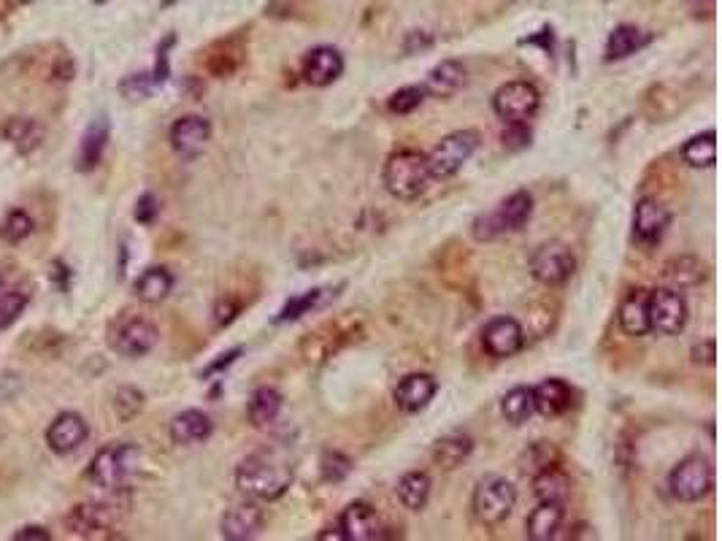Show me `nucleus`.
Listing matches in <instances>:
<instances>
[{
	"mask_svg": "<svg viewBox=\"0 0 722 541\" xmlns=\"http://www.w3.org/2000/svg\"><path fill=\"white\" fill-rule=\"evenodd\" d=\"M293 485V468L274 455H249L238 463L236 487L252 501H276Z\"/></svg>",
	"mask_w": 722,
	"mask_h": 541,
	"instance_id": "obj_1",
	"label": "nucleus"
},
{
	"mask_svg": "<svg viewBox=\"0 0 722 541\" xmlns=\"http://www.w3.org/2000/svg\"><path fill=\"white\" fill-rule=\"evenodd\" d=\"M430 184L428 157L417 149H398L384 163V187L398 201H417Z\"/></svg>",
	"mask_w": 722,
	"mask_h": 541,
	"instance_id": "obj_2",
	"label": "nucleus"
},
{
	"mask_svg": "<svg viewBox=\"0 0 722 541\" xmlns=\"http://www.w3.org/2000/svg\"><path fill=\"white\" fill-rule=\"evenodd\" d=\"M533 217V195L528 190H517L503 203H498V209L479 214L471 225V236L476 241H495L509 233H517L528 225Z\"/></svg>",
	"mask_w": 722,
	"mask_h": 541,
	"instance_id": "obj_3",
	"label": "nucleus"
},
{
	"mask_svg": "<svg viewBox=\"0 0 722 541\" xmlns=\"http://www.w3.org/2000/svg\"><path fill=\"white\" fill-rule=\"evenodd\" d=\"M514 504H517V490L506 477L498 474H487L476 482L474 498H471V509L474 517L487 528H495L509 520Z\"/></svg>",
	"mask_w": 722,
	"mask_h": 541,
	"instance_id": "obj_4",
	"label": "nucleus"
},
{
	"mask_svg": "<svg viewBox=\"0 0 722 541\" xmlns=\"http://www.w3.org/2000/svg\"><path fill=\"white\" fill-rule=\"evenodd\" d=\"M138 460H141V450L136 444H128V441L109 444V447L95 452L87 477H90L92 485L103 487V490H117L136 471Z\"/></svg>",
	"mask_w": 722,
	"mask_h": 541,
	"instance_id": "obj_5",
	"label": "nucleus"
},
{
	"mask_svg": "<svg viewBox=\"0 0 722 541\" xmlns=\"http://www.w3.org/2000/svg\"><path fill=\"white\" fill-rule=\"evenodd\" d=\"M714 487V466L704 455H687L668 474V490L677 501L695 504L712 493Z\"/></svg>",
	"mask_w": 722,
	"mask_h": 541,
	"instance_id": "obj_6",
	"label": "nucleus"
},
{
	"mask_svg": "<svg viewBox=\"0 0 722 541\" xmlns=\"http://www.w3.org/2000/svg\"><path fill=\"white\" fill-rule=\"evenodd\" d=\"M476 147H479V133H476V130H455V133L441 138L439 144L433 147V152L425 155L428 157L430 179H449V176H455L457 171L471 160Z\"/></svg>",
	"mask_w": 722,
	"mask_h": 541,
	"instance_id": "obj_7",
	"label": "nucleus"
},
{
	"mask_svg": "<svg viewBox=\"0 0 722 541\" xmlns=\"http://www.w3.org/2000/svg\"><path fill=\"white\" fill-rule=\"evenodd\" d=\"M574 271L576 257L563 241H547L531 257L533 279L544 287H563L574 276Z\"/></svg>",
	"mask_w": 722,
	"mask_h": 541,
	"instance_id": "obj_8",
	"label": "nucleus"
},
{
	"mask_svg": "<svg viewBox=\"0 0 722 541\" xmlns=\"http://www.w3.org/2000/svg\"><path fill=\"white\" fill-rule=\"evenodd\" d=\"M541 95L531 82H506L493 95V111L503 122H528L539 111Z\"/></svg>",
	"mask_w": 722,
	"mask_h": 541,
	"instance_id": "obj_9",
	"label": "nucleus"
},
{
	"mask_svg": "<svg viewBox=\"0 0 722 541\" xmlns=\"http://www.w3.org/2000/svg\"><path fill=\"white\" fill-rule=\"evenodd\" d=\"M687 325V301L674 287L649 290V328L663 336H677Z\"/></svg>",
	"mask_w": 722,
	"mask_h": 541,
	"instance_id": "obj_10",
	"label": "nucleus"
},
{
	"mask_svg": "<svg viewBox=\"0 0 722 541\" xmlns=\"http://www.w3.org/2000/svg\"><path fill=\"white\" fill-rule=\"evenodd\" d=\"M482 347L490 358H512L525 347V331L514 317H493L482 331Z\"/></svg>",
	"mask_w": 722,
	"mask_h": 541,
	"instance_id": "obj_11",
	"label": "nucleus"
},
{
	"mask_svg": "<svg viewBox=\"0 0 722 541\" xmlns=\"http://www.w3.org/2000/svg\"><path fill=\"white\" fill-rule=\"evenodd\" d=\"M668 222H671V214L663 203L655 198H641L633 209V239L641 247H655L666 236Z\"/></svg>",
	"mask_w": 722,
	"mask_h": 541,
	"instance_id": "obj_12",
	"label": "nucleus"
},
{
	"mask_svg": "<svg viewBox=\"0 0 722 541\" xmlns=\"http://www.w3.org/2000/svg\"><path fill=\"white\" fill-rule=\"evenodd\" d=\"M90 439V428L84 422L82 414L63 412L57 414L52 425L46 428V447L55 455H71Z\"/></svg>",
	"mask_w": 722,
	"mask_h": 541,
	"instance_id": "obj_13",
	"label": "nucleus"
},
{
	"mask_svg": "<svg viewBox=\"0 0 722 541\" xmlns=\"http://www.w3.org/2000/svg\"><path fill=\"white\" fill-rule=\"evenodd\" d=\"M157 328L144 317H133V320L122 322L111 339V347L117 349L122 358H144L152 352L157 344Z\"/></svg>",
	"mask_w": 722,
	"mask_h": 541,
	"instance_id": "obj_14",
	"label": "nucleus"
},
{
	"mask_svg": "<svg viewBox=\"0 0 722 541\" xmlns=\"http://www.w3.org/2000/svg\"><path fill=\"white\" fill-rule=\"evenodd\" d=\"M117 520L114 506L103 501H84L76 504L71 512L65 514V528L74 536H98L101 531H109Z\"/></svg>",
	"mask_w": 722,
	"mask_h": 541,
	"instance_id": "obj_15",
	"label": "nucleus"
},
{
	"mask_svg": "<svg viewBox=\"0 0 722 541\" xmlns=\"http://www.w3.org/2000/svg\"><path fill=\"white\" fill-rule=\"evenodd\" d=\"M211 141V122L201 114H187V117H179L171 128V147H174L176 155L187 157H198L206 149V144Z\"/></svg>",
	"mask_w": 722,
	"mask_h": 541,
	"instance_id": "obj_16",
	"label": "nucleus"
},
{
	"mask_svg": "<svg viewBox=\"0 0 722 541\" xmlns=\"http://www.w3.org/2000/svg\"><path fill=\"white\" fill-rule=\"evenodd\" d=\"M266 525V512L249 498L244 504L230 506L228 512L222 514L220 520V533L222 539L228 541H247L260 533V528Z\"/></svg>",
	"mask_w": 722,
	"mask_h": 541,
	"instance_id": "obj_17",
	"label": "nucleus"
},
{
	"mask_svg": "<svg viewBox=\"0 0 722 541\" xmlns=\"http://www.w3.org/2000/svg\"><path fill=\"white\" fill-rule=\"evenodd\" d=\"M344 74V57L336 46H317L303 57L301 76L311 87H328Z\"/></svg>",
	"mask_w": 722,
	"mask_h": 541,
	"instance_id": "obj_18",
	"label": "nucleus"
},
{
	"mask_svg": "<svg viewBox=\"0 0 722 541\" xmlns=\"http://www.w3.org/2000/svg\"><path fill=\"white\" fill-rule=\"evenodd\" d=\"M339 528L347 541H374L382 533L376 509L366 501H355L349 504L339 517Z\"/></svg>",
	"mask_w": 722,
	"mask_h": 541,
	"instance_id": "obj_19",
	"label": "nucleus"
},
{
	"mask_svg": "<svg viewBox=\"0 0 722 541\" xmlns=\"http://www.w3.org/2000/svg\"><path fill=\"white\" fill-rule=\"evenodd\" d=\"M436 390H439V385H436V379L430 374H409L398 382L393 398L401 412L417 414L433 401Z\"/></svg>",
	"mask_w": 722,
	"mask_h": 541,
	"instance_id": "obj_20",
	"label": "nucleus"
},
{
	"mask_svg": "<svg viewBox=\"0 0 722 541\" xmlns=\"http://www.w3.org/2000/svg\"><path fill=\"white\" fill-rule=\"evenodd\" d=\"M574 404V390L563 379H547L533 387V412L541 417H560Z\"/></svg>",
	"mask_w": 722,
	"mask_h": 541,
	"instance_id": "obj_21",
	"label": "nucleus"
},
{
	"mask_svg": "<svg viewBox=\"0 0 722 541\" xmlns=\"http://www.w3.org/2000/svg\"><path fill=\"white\" fill-rule=\"evenodd\" d=\"M620 328L633 339H641V336H647L652 331L649 328V290L633 287L631 293L622 298Z\"/></svg>",
	"mask_w": 722,
	"mask_h": 541,
	"instance_id": "obj_22",
	"label": "nucleus"
},
{
	"mask_svg": "<svg viewBox=\"0 0 722 541\" xmlns=\"http://www.w3.org/2000/svg\"><path fill=\"white\" fill-rule=\"evenodd\" d=\"M211 431H214V422L201 409H184L171 422V439H174V444H182V447L201 444V441L209 439Z\"/></svg>",
	"mask_w": 722,
	"mask_h": 541,
	"instance_id": "obj_23",
	"label": "nucleus"
},
{
	"mask_svg": "<svg viewBox=\"0 0 722 541\" xmlns=\"http://www.w3.org/2000/svg\"><path fill=\"white\" fill-rule=\"evenodd\" d=\"M563 504H552V501H539V506L528 514L525 523V536L531 541H549L555 539L563 525Z\"/></svg>",
	"mask_w": 722,
	"mask_h": 541,
	"instance_id": "obj_24",
	"label": "nucleus"
},
{
	"mask_svg": "<svg viewBox=\"0 0 722 541\" xmlns=\"http://www.w3.org/2000/svg\"><path fill=\"white\" fill-rule=\"evenodd\" d=\"M652 41L649 33H644L636 25H617V28L609 33V41H606L604 49V60L606 63H617V60H625V57L636 55L639 49Z\"/></svg>",
	"mask_w": 722,
	"mask_h": 541,
	"instance_id": "obj_25",
	"label": "nucleus"
},
{
	"mask_svg": "<svg viewBox=\"0 0 722 541\" xmlns=\"http://www.w3.org/2000/svg\"><path fill=\"white\" fill-rule=\"evenodd\" d=\"M111 125L106 117H95L87 125L82 136V149H79V171H92V168L101 163L103 152L109 147Z\"/></svg>",
	"mask_w": 722,
	"mask_h": 541,
	"instance_id": "obj_26",
	"label": "nucleus"
},
{
	"mask_svg": "<svg viewBox=\"0 0 722 541\" xmlns=\"http://www.w3.org/2000/svg\"><path fill=\"white\" fill-rule=\"evenodd\" d=\"M282 404L284 398L276 387H257L247 404L249 422H252L255 428H268V425H274L279 412H282Z\"/></svg>",
	"mask_w": 722,
	"mask_h": 541,
	"instance_id": "obj_27",
	"label": "nucleus"
},
{
	"mask_svg": "<svg viewBox=\"0 0 722 541\" xmlns=\"http://www.w3.org/2000/svg\"><path fill=\"white\" fill-rule=\"evenodd\" d=\"M533 493L539 501L566 504L568 496H571V479L560 466L544 468L539 474H533Z\"/></svg>",
	"mask_w": 722,
	"mask_h": 541,
	"instance_id": "obj_28",
	"label": "nucleus"
},
{
	"mask_svg": "<svg viewBox=\"0 0 722 541\" xmlns=\"http://www.w3.org/2000/svg\"><path fill=\"white\" fill-rule=\"evenodd\" d=\"M463 84H466V68H463V63H457V60H441L436 68H430L425 92H433V95H439V98H449V95H455Z\"/></svg>",
	"mask_w": 722,
	"mask_h": 541,
	"instance_id": "obj_29",
	"label": "nucleus"
},
{
	"mask_svg": "<svg viewBox=\"0 0 722 541\" xmlns=\"http://www.w3.org/2000/svg\"><path fill=\"white\" fill-rule=\"evenodd\" d=\"M471 452H474V439L471 436H466V433H449V436L433 444V463L444 468V471H452L463 460H468Z\"/></svg>",
	"mask_w": 722,
	"mask_h": 541,
	"instance_id": "obj_30",
	"label": "nucleus"
},
{
	"mask_svg": "<svg viewBox=\"0 0 722 541\" xmlns=\"http://www.w3.org/2000/svg\"><path fill=\"white\" fill-rule=\"evenodd\" d=\"M430 477L425 471H409V474H403L398 487H395V493H398V501L403 504V509H409V512H422L425 506H428V498H430Z\"/></svg>",
	"mask_w": 722,
	"mask_h": 541,
	"instance_id": "obj_31",
	"label": "nucleus"
},
{
	"mask_svg": "<svg viewBox=\"0 0 722 541\" xmlns=\"http://www.w3.org/2000/svg\"><path fill=\"white\" fill-rule=\"evenodd\" d=\"M3 136H6V141H9L17 152L30 155V152H36V149L41 147V141H44V128H41L36 120H30V117H14V120L6 122Z\"/></svg>",
	"mask_w": 722,
	"mask_h": 541,
	"instance_id": "obj_32",
	"label": "nucleus"
},
{
	"mask_svg": "<svg viewBox=\"0 0 722 541\" xmlns=\"http://www.w3.org/2000/svg\"><path fill=\"white\" fill-rule=\"evenodd\" d=\"M663 276L674 285V290H687V287H698L704 282L706 266L693 255H682L668 260L663 268Z\"/></svg>",
	"mask_w": 722,
	"mask_h": 541,
	"instance_id": "obj_33",
	"label": "nucleus"
},
{
	"mask_svg": "<svg viewBox=\"0 0 722 541\" xmlns=\"http://www.w3.org/2000/svg\"><path fill=\"white\" fill-rule=\"evenodd\" d=\"M171 290H174V276H171V271L163 266L147 268V271L136 279V295L138 301L144 303L165 301Z\"/></svg>",
	"mask_w": 722,
	"mask_h": 541,
	"instance_id": "obj_34",
	"label": "nucleus"
},
{
	"mask_svg": "<svg viewBox=\"0 0 722 541\" xmlns=\"http://www.w3.org/2000/svg\"><path fill=\"white\" fill-rule=\"evenodd\" d=\"M682 160L690 168H712L717 163V133L706 130L701 136H693L682 147Z\"/></svg>",
	"mask_w": 722,
	"mask_h": 541,
	"instance_id": "obj_35",
	"label": "nucleus"
},
{
	"mask_svg": "<svg viewBox=\"0 0 722 541\" xmlns=\"http://www.w3.org/2000/svg\"><path fill=\"white\" fill-rule=\"evenodd\" d=\"M501 414H503V420L512 422V425H522V422L531 420V414H533V390L531 387H514V390H509V393L503 395Z\"/></svg>",
	"mask_w": 722,
	"mask_h": 541,
	"instance_id": "obj_36",
	"label": "nucleus"
},
{
	"mask_svg": "<svg viewBox=\"0 0 722 541\" xmlns=\"http://www.w3.org/2000/svg\"><path fill=\"white\" fill-rule=\"evenodd\" d=\"M33 228H36V222L28 211L14 209L6 214V220L0 225V239L9 241V244H22L33 233Z\"/></svg>",
	"mask_w": 722,
	"mask_h": 541,
	"instance_id": "obj_37",
	"label": "nucleus"
},
{
	"mask_svg": "<svg viewBox=\"0 0 722 541\" xmlns=\"http://www.w3.org/2000/svg\"><path fill=\"white\" fill-rule=\"evenodd\" d=\"M522 460H525V471L531 468V474H539L544 468L560 466V450L552 441H536Z\"/></svg>",
	"mask_w": 722,
	"mask_h": 541,
	"instance_id": "obj_38",
	"label": "nucleus"
},
{
	"mask_svg": "<svg viewBox=\"0 0 722 541\" xmlns=\"http://www.w3.org/2000/svg\"><path fill=\"white\" fill-rule=\"evenodd\" d=\"M28 309V293H19V290H3L0 293V331H6L9 325L22 317V312Z\"/></svg>",
	"mask_w": 722,
	"mask_h": 541,
	"instance_id": "obj_39",
	"label": "nucleus"
},
{
	"mask_svg": "<svg viewBox=\"0 0 722 541\" xmlns=\"http://www.w3.org/2000/svg\"><path fill=\"white\" fill-rule=\"evenodd\" d=\"M425 87H417V84H412V87H403V90L393 92V98L387 101V109L393 111V114H398V117H406V114H412V111H417L425 103Z\"/></svg>",
	"mask_w": 722,
	"mask_h": 541,
	"instance_id": "obj_40",
	"label": "nucleus"
},
{
	"mask_svg": "<svg viewBox=\"0 0 722 541\" xmlns=\"http://www.w3.org/2000/svg\"><path fill=\"white\" fill-rule=\"evenodd\" d=\"M320 471L325 482H333V485H336V482H344V479L352 474V460H349L344 452H336V450L322 452Z\"/></svg>",
	"mask_w": 722,
	"mask_h": 541,
	"instance_id": "obj_41",
	"label": "nucleus"
},
{
	"mask_svg": "<svg viewBox=\"0 0 722 541\" xmlns=\"http://www.w3.org/2000/svg\"><path fill=\"white\" fill-rule=\"evenodd\" d=\"M322 301V290H309V293H303V295H295V298H290V301L284 303L282 306V312L276 314L274 322H293L298 320V317H303V314H309L317 303Z\"/></svg>",
	"mask_w": 722,
	"mask_h": 541,
	"instance_id": "obj_42",
	"label": "nucleus"
},
{
	"mask_svg": "<svg viewBox=\"0 0 722 541\" xmlns=\"http://www.w3.org/2000/svg\"><path fill=\"white\" fill-rule=\"evenodd\" d=\"M111 404H114V412H117L119 420L128 422L144 409V393L136 390V387H119Z\"/></svg>",
	"mask_w": 722,
	"mask_h": 541,
	"instance_id": "obj_43",
	"label": "nucleus"
},
{
	"mask_svg": "<svg viewBox=\"0 0 722 541\" xmlns=\"http://www.w3.org/2000/svg\"><path fill=\"white\" fill-rule=\"evenodd\" d=\"M531 128L528 122H506V130H503V147L509 152H520V149L531 147Z\"/></svg>",
	"mask_w": 722,
	"mask_h": 541,
	"instance_id": "obj_44",
	"label": "nucleus"
},
{
	"mask_svg": "<svg viewBox=\"0 0 722 541\" xmlns=\"http://www.w3.org/2000/svg\"><path fill=\"white\" fill-rule=\"evenodd\" d=\"M155 87L157 82L152 79V74H136V76H128L125 82L119 84V92H122L125 98H130V101H144Z\"/></svg>",
	"mask_w": 722,
	"mask_h": 541,
	"instance_id": "obj_45",
	"label": "nucleus"
},
{
	"mask_svg": "<svg viewBox=\"0 0 722 541\" xmlns=\"http://www.w3.org/2000/svg\"><path fill=\"white\" fill-rule=\"evenodd\" d=\"M238 314H241V301H236L233 295H225L214 306V328H228Z\"/></svg>",
	"mask_w": 722,
	"mask_h": 541,
	"instance_id": "obj_46",
	"label": "nucleus"
},
{
	"mask_svg": "<svg viewBox=\"0 0 722 541\" xmlns=\"http://www.w3.org/2000/svg\"><path fill=\"white\" fill-rule=\"evenodd\" d=\"M157 214H160V206H157L155 195L152 193L141 195L136 203V209H133V217H136V222H141V225H152V222L157 220Z\"/></svg>",
	"mask_w": 722,
	"mask_h": 541,
	"instance_id": "obj_47",
	"label": "nucleus"
},
{
	"mask_svg": "<svg viewBox=\"0 0 722 541\" xmlns=\"http://www.w3.org/2000/svg\"><path fill=\"white\" fill-rule=\"evenodd\" d=\"M693 360L695 363H704V366H714V360H717V344H714L712 339L698 344V347L693 349Z\"/></svg>",
	"mask_w": 722,
	"mask_h": 541,
	"instance_id": "obj_48",
	"label": "nucleus"
},
{
	"mask_svg": "<svg viewBox=\"0 0 722 541\" xmlns=\"http://www.w3.org/2000/svg\"><path fill=\"white\" fill-rule=\"evenodd\" d=\"M14 539L17 541H49L52 539V533L46 531V528H41V525H28V528H19V531L14 533Z\"/></svg>",
	"mask_w": 722,
	"mask_h": 541,
	"instance_id": "obj_49",
	"label": "nucleus"
},
{
	"mask_svg": "<svg viewBox=\"0 0 722 541\" xmlns=\"http://www.w3.org/2000/svg\"><path fill=\"white\" fill-rule=\"evenodd\" d=\"M241 352H244V349H241V347H236V349H230V352H225V355H220V360H214V363H211V366H209V368H206V371H203V376L220 374L222 368H228V366H233V363H236V360H238V355H241Z\"/></svg>",
	"mask_w": 722,
	"mask_h": 541,
	"instance_id": "obj_50",
	"label": "nucleus"
},
{
	"mask_svg": "<svg viewBox=\"0 0 722 541\" xmlns=\"http://www.w3.org/2000/svg\"><path fill=\"white\" fill-rule=\"evenodd\" d=\"M433 44V38L428 33H409L406 38V55H414V49H428Z\"/></svg>",
	"mask_w": 722,
	"mask_h": 541,
	"instance_id": "obj_51",
	"label": "nucleus"
},
{
	"mask_svg": "<svg viewBox=\"0 0 722 541\" xmlns=\"http://www.w3.org/2000/svg\"><path fill=\"white\" fill-rule=\"evenodd\" d=\"M317 541H347V539H344V533H341L339 525H330V528L317 533Z\"/></svg>",
	"mask_w": 722,
	"mask_h": 541,
	"instance_id": "obj_52",
	"label": "nucleus"
},
{
	"mask_svg": "<svg viewBox=\"0 0 722 541\" xmlns=\"http://www.w3.org/2000/svg\"><path fill=\"white\" fill-rule=\"evenodd\" d=\"M9 6H28V3H33V0H6Z\"/></svg>",
	"mask_w": 722,
	"mask_h": 541,
	"instance_id": "obj_53",
	"label": "nucleus"
},
{
	"mask_svg": "<svg viewBox=\"0 0 722 541\" xmlns=\"http://www.w3.org/2000/svg\"><path fill=\"white\" fill-rule=\"evenodd\" d=\"M3 290H9V285H6V279L0 276V293H3Z\"/></svg>",
	"mask_w": 722,
	"mask_h": 541,
	"instance_id": "obj_54",
	"label": "nucleus"
},
{
	"mask_svg": "<svg viewBox=\"0 0 722 541\" xmlns=\"http://www.w3.org/2000/svg\"><path fill=\"white\" fill-rule=\"evenodd\" d=\"M174 3H176V0H163V6H165V9H168V6H174Z\"/></svg>",
	"mask_w": 722,
	"mask_h": 541,
	"instance_id": "obj_55",
	"label": "nucleus"
}]
</instances>
